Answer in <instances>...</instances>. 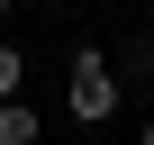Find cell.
Returning a JSON list of instances; mask_svg holds the SVG:
<instances>
[{
  "label": "cell",
  "mask_w": 154,
  "mask_h": 145,
  "mask_svg": "<svg viewBox=\"0 0 154 145\" xmlns=\"http://www.w3.org/2000/svg\"><path fill=\"white\" fill-rule=\"evenodd\" d=\"M118 100H127V82L109 72V54H100V45H82V54H72V72H63V109L82 118V127H109V118H118Z\"/></svg>",
  "instance_id": "cell-1"
},
{
  "label": "cell",
  "mask_w": 154,
  "mask_h": 145,
  "mask_svg": "<svg viewBox=\"0 0 154 145\" xmlns=\"http://www.w3.org/2000/svg\"><path fill=\"white\" fill-rule=\"evenodd\" d=\"M0 145H36V100H0Z\"/></svg>",
  "instance_id": "cell-2"
},
{
  "label": "cell",
  "mask_w": 154,
  "mask_h": 145,
  "mask_svg": "<svg viewBox=\"0 0 154 145\" xmlns=\"http://www.w3.org/2000/svg\"><path fill=\"white\" fill-rule=\"evenodd\" d=\"M18 82H27V54H18L9 36H0V100H18Z\"/></svg>",
  "instance_id": "cell-3"
},
{
  "label": "cell",
  "mask_w": 154,
  "mask_h": 145,
  "mask_svg": "<svg viewBox=\"0 0 154 145\" xmlns=\"http://www.w3.org/2000/svg\"><path fill=\"white\" fill-rule=\"evenodd\" d=\"M9 9H18V0H0V18H9Z\"/></svg>",
  "instance_id": "cell-4"
},
{
  "label": "cell",
  "mask_w": 154,
  "mask_h": 145,
  "mask_svg": "<svg viewBox=\"0 0 154 145\" xmlns=\"http://www.w3.org/2000/svg\"><path fill=\"white\" fill-rule=\"evenodd\" d=\"M45 9H72V0H45Z\"/></svg>",
  "instance_id": "cell-5"
},
{
  "label": "cell",
  "mask_w": 154,
  "mask_h": 145,
  "mask_svg": "<svg viewBox=\"0 0 154 145\" xmlns=\"http://www.w3.org/2000/svg\"><path fill=\"white\" fill-rule=\"evenodd\" d=\"M136 145H154V127H145V136H136Z\"/></svg>",
  "instance_id": "cell-6"
}]
</instances>
